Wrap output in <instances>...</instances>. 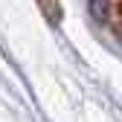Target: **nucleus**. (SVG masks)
Instances as JSON below:
<instances>
[{
    "label": "nucleus",
    "instance_id": "obj_1",
    "mask_svg": "<svg viewBox=\"0 0 122 122\" xmlns=\"http://www.w3.org/2000/svg\"><path fill=\"white\" fill-rule=\"evenodd\" d=\"M90 15L122 44V0H90Z\"/></svg>",
    "mask_w": 122,
    "mask_h": 122
}]
</instances>
